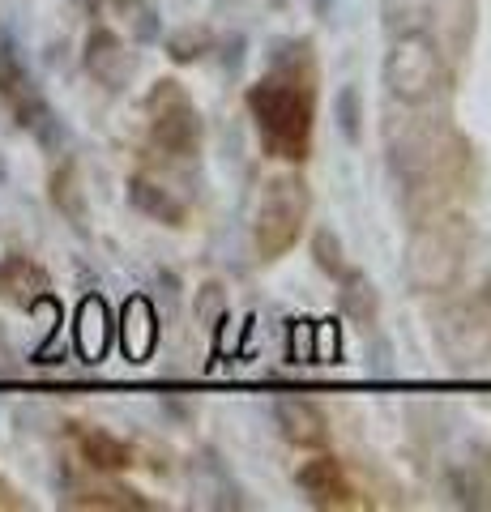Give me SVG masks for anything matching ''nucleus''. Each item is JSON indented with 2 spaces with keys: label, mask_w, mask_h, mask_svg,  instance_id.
I'll return each mask as SVG.
<instances>
[{
  "label": "nucleus",
  "mask_w": 491,
  "mask_h": 512,
  "mask_svg": "<svg viewBox=\"0 0 491 512\" xmlns=\"http://www.w3.org/2000/svg\"><path fill=\"white\" fill-rule=\"evenodd\" d=\"M449 495H453V504L474 508V512L491 508V457L483 448H474V453H466L462 461H453Z\"/></svg>",
  "instance_id": "6e6552de"
},
{
  "label": "nucleus",
  "mask_w": 491,
  "mask_h": 512,
  "mask_svg": "<svg viewBox=\"0 0 491 512\" xmlns=\"http://www.w3.org/2000/svg\"><path fill=\"white\" fill-rule=\"evenodd\" d=\"M312 256H316V265L325 269L329 278H342L346 269V252H342V239H338V231H329V227H321L312 235Z\"/></svg>",
  "instance_id": "6ab92c4d"
},
{
  "label": "nucleus",
  "mask_w": 491,
  "mask_h": 512,
  "mask_svg": "<svg viewBox=\"0 0 491 512\" xmlns=\"http://www.w3.org/2000/svg\"><path fill=\"white\" fill-rule=\"evenodd\" d=\"M82 64H86V73L94 77V82L107 86V90H124L133 82V73H137V56L129 52V43H124L116 30H107V26H94L86 35Z\"/></svg>",
  "instance_id": "423d86ee"
},
{
  "label": "nucleus",
  "mask_w": 491,
  "mask_h": 512,
  "mask_svg": "<svg viewBox=\"0 0 491 512\" xmlns=\"http://www.w3.org/2000/svg\"><path fill=\"white\" fill-rule=\"evenodd\" d=\"M112 5H116V9H137L141 0H112Z\"/></svg>",
  "instance_id": "393cba45"
},
{
  "label": "nucleus",
  "mask_w": 491,
  "mask_h": 512,
  "mask_svg": "<svg viewBox=\"0 0 491 512\" xmlns=\"http://www.w3.org/2000/svg\"><path fill=\"white\" fill-rule=\"evenodd\" d=\"M248 111L257 120L265 146L278 158H308V141H312V77H295V73H274L248 90Z\"/></svg>",
  "instance_id": "f257e3e1"
},
{
  "label": "nucleus",
  "mask_w": 491,
  "mask_h": 512,
  "mask_svg": "<svg viewBox=\"0 0 491 512\" xmlns=\"http://www.w3.org/2000/svg\"><path fill=\"white\" fill-rule=\"evenodd\" d=\"M389 99L406 107H423L445 90V60H440V43L427 30H410V35H393V47L385 64H380Z\"/></svg>",
  "instance_id": "f03ea898"
},
{
  "label": "nucleus",
  "mask_w": 491,
  "mask_h": 512,
  "mask_svg": "<svg viewBox=\"0 0 491 512\" xmlns=\"http://www.w3.org/2000/svg\"><path fill=\"white\" fill-rule=\"evenodd\" d=\"M427 22H432V0H385V26H389V35L427 30Z\"/></svg>",
  "instance_id": "f3484780"
},
{
  "label": "nucleus",
  "mask_w": 491,
  "mask_h": 512,
  "mask_svg": "<svg viewBox=\"0 0 491 512\" xmlns=\"http://www.w3.org/2000/svg\"><path fill=\"white\" fill-rule=\"evenodd\" d=\"M137 39L141 43H150V39H158V22H154V13L146 9V13H141V22H137Z\"/></svg>",
  "instance_id": "5701e85b"
},
{
  "label": "nucleus",
  "mask_w": 491,
  "mask_h": 512,
  "mask_svg": "<svg viewBox=\"0 0 491 512\" xmlns=\"http://www.w3.org/2000/svg\"><path fill=\"white\" fill-rule=\"evenodd\" d=\"M129 201H133L137 214L163 222V227H184V218H188L184 201H176V197H171V188L146 180V175H133V180H129Z\"/></svg>",
  "instance_id": "4468645a"
},
{
  "label": "nucleus",
  "mask_w": 491,
  "mask_h": 512,
  "mask_svg": "<svg viewBox=\"0 0 491 512\" xmlns=\"http://www.w3.org/2000/svg\"><path fill=\"white\" fill-rule=\"evenodd\" d=\"M77 504H82V508H133V512L150 508V500H141L137 491L112 487V483H103V487H82V491H77Z\"/></svg>",
  "instance_id": "a211bd4d"
},
{
  "label": "nucleus",
  "mask_w": 491,
  "mask_h": 512,
  "mask_svg": "<svg viewBox=\"0 0 491 512\" xmlns=\"http://www.w3.org/2000/svg\"><path fill=\"white\" fill-rule=\"evenodd\" d=\"M334 116H338L342 137L355 146V141L363 137V99H359V90H355V86H342V90H338V99H334Z\"/></svg>",
  "instance_id": "aec40b11"
},
{
  "label": "nucleus",
  "mask_w": 491,
  "mask_h": 512,
  "mask_svg": "<svg viewBox=\"0 0 491 512\" xmlns=\"http://www.w3.org/2000/svg\"><path fill=\"white\" fill-rule=\"evenodd\" d=\"M146 111H150V141L163 154H176V158H188L201 150V111L193 107V99L180 90V82L163 77L150 99H146Z\"/></svg>",
  "instance_id": "20e7f679"
},
{
  "label": "nucleus",
  "mask_w": 491,
  "mask_h": 512,
  "mask_svg": "<svg viewBox=\"0 0 491 512\" xmlns=\"http://www.w3.org/2000/svg\"><path fill=\"white\" fill-rule=\"evenodd\" d=\"M205 47H210V30L205 26H184V30H176V35L167 39V56L176 64H193V60L205 56Z\"/></svg>",
  "instance_id": "412c9836"
},
{
  "label": "nucleus",
  "mask_w": 491,
  "mask_h": 512,
  "mask_svg": "<svg viewBox=\"0 0 491 512\" xmlns=\"http://www.w3.org/2000/svg\"><path fill=\"white\" fill-rule=\"evenodd\" d=\"M77 453H82V461L90 470L99 474H120L133 466V448L124 444L120 436H112V431L103 427H82L77 431Z\"/></svg>",
  "instance_id": "f8f14e48"
},
{
  "label": "nucleus",
  "mask_w": 491,
  "mask_h": 512,
  "mask_svg": "<svg viewBox=\"0 0 491 512\" xmlns=\"http://www.w3.org/2000/svg\"><path fill=\"white\" fill-rule=\"evenodd\" d=\"M299 487H304L316 504H351V495H355L351 478H346V470H342V461L329 457V453H321V457H312V461L299 466Z\"/></svg>",
  "instance_id": "9d476101"
},
{
  "label": "nucleus",
  "mask_w": 491,
  "mask_h": 512,
  "mask_svg": "<svg viewBox=\"0 0 491 512\" xmlns=\"http://www.w3.org/2000/svg\"><path fill=\"white\" fill-rule=\"evenodd\" d=\"M120 346L133 363H146L158 346V316L150 308V299H129L124 303V316H120Z\"/></svg>",
  "instance_id": "9b49d317"
},
{
  "label": "nucleus",
  "mask_w": 491,
  "mask_h": 512,
  "mask_svg": "<svg viewBox=\"0 0 491 512\" xmlns=\"http://www.w3.org/2000/svg\"><path fill=\"white\" fill-rule=\"evenodd\" d=\"M197 316L205 320V325H218V320L227 316V295H223V286L210 282V286H201V295H197Z\"/></svg>",
  "instance_id": "4be33fe9"
},
{
  "label": "nucleus",
  "mask_w": 491,
  "mask_h": 512,
  "mask_svg": "<svg viewBox=\"0 0 491 512\" xmlns=\"http://www.w3.org/2000/svg\"><path fill=\"white\" fill-rule=\"evenodd\" d=\"M274 423L282 431V440L295 448H325L329 444V414L312 402V397L287 393L274 402Z\"/></svg>",
  "instance_id": "0eeeda50"
},
{
  "label": "nucleus",
  "mask_w": 491,
  "mask_h": 512,
  "mask_svg": "<svg viewBox=\"0 0 491 512\" xmlns=\"http://www.w3.org/2000/svg\"><path fill=\"white\" fill-rule=\"evenodd\" d=\"M52 205L60 214H65L77 231H86V222H90V210H86V192H82V175H77L73 163H60L52 171Z\"/></svg>",
  "instance_id": "2eb2a0df"
},
{
  "label": "nucleus",
  "mask_w": 491,
  "mask_h": 512,
  "mask_svg": "<svg viewBox=\"0 0 491 512\" xmlns=\"http://www.w3.org/2000/svg\"><path fill=\"white\" fill-rule=\"evenodd\" d=\"M107 346H112V316H107V303L99 295H90L77 308V355L86 363H99Z\"/></svg>",
  "instance_id": "ddd939ff"
},
{
  "label": "nucleus",
  "mask_w": 491,
  "mask_h": 512,
  "mask_svg": "<svg viewBox=\"0 0 491 512\" xmlns=\"http://www.w3.org/2000/svg\"><path fill=\"white\" fill-rule=\"evenodd\" d=\"M9 367H13V350L5 342V333H0V372H9Z\"/></svg>",
  "instance_id": "b1692460"
},
{
  "label": "nucleus",
  "mask_w": 491,
  "mask_h": 512,
  "mask_svg": "<svg viewBox=\"0 0 491 512\" xmlns=\"http://www.w3.org/2000/svg\"><path fill=\"white\" fill-rule=\"evenodd\" d=\"M308 210H312V192H308V180L299 171H282L265 184L261 205H257V227H252L257 252L265 261H274V256L295 248V239L304 235Z\"/></svg>",
  "instance_id": "7ed1b4c3"
},
{
  "label": "nucleus",
  "mask_w": 491,
  "mask_h": 512,
  "mask_svg": "<svg viewBox=\"0 0 491 512\" xmlns=\"http://www.w3.org/2000/svg\"><path fill=\"white\" fill-rule=\"evenodd\" d=\"M39 295H47V269L22 252L0 256V299L13 308H30Z\"/></svg>",
  "instance_id": "1a4fd4ad"
},
{
  "label": "nucleus",
  "mask_w": 491,
  "mask_h": 512,
  "mask_svg": "<svg viewBox=\"0 0 491 512\" xmlns=\"http://www.w3.org/2000/svg\"><path fill=\"white\" fill-rule=\"evenodd\" d=\"M338 282H342V291H338L342 312L351 316V320H359V325H372V320H376V308H380V299H376V291H372V282L363 278V274H355V269H346Z\"/></svg>",
  "instance_id": "dca6fc26"
},
{
  "label": "nucleus",
  "mask_w": 491,
  "mask_h": 512,
  "mask_svg": "<svg viewBox=\"0 0 491 512\" xmlns=\"http://www.w3.org/2000/svg\"><path fill=\"white\" fill-rule=\"evenodd\" d=\"M329 5H334V0H316V13H325Z\"/></svg>",
  "instance_id": "a878e982"
},
{
  "label": "nucleus",
  "mask_w": 491,
  "mask_h": 512,
  "mask_svg": "<svg viewBox=\"0 0 491 512\" xmlns=\"http://www.w3.org/2000/svg\"><path fill=\"white\" fill-rule=\"evenodd\" d=\"M406 274L419 291H445L462 274V235L445 222H423L406 244Z\"/></svg>",
  "instance_id": "39448f33"
}]
</instances>
